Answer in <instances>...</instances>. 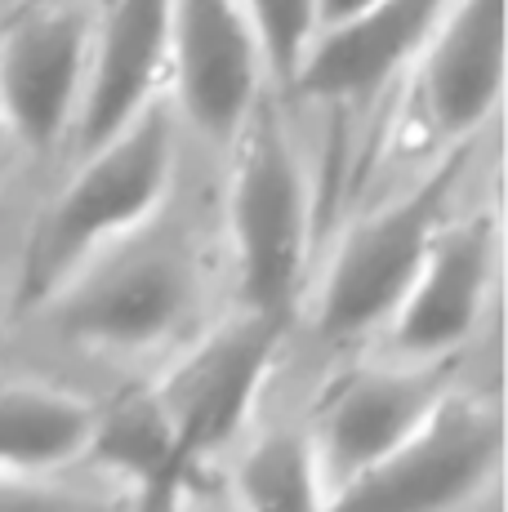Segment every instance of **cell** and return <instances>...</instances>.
Returning a JSON list of instances; mask_svg holds the SVG:
<instances>
[{
	"instance_id": "cell-13",
	"label": "cell",
	"mask_w": 508,
	"mask_h": 512,
	"mask_svg": "<svg viewBox=\"0 0 508 512\" xmlns=\"http://www.w3.org/2000/svg\"><path fill=\"white\" fill-rule=\"evenodd\" d=\"M442 5L446 0H379L348 23L321 27L290 90L326 103H353L375 94L379 85L393 81L397 67L419 54Z\"/></svg>"
},
{
	"instance_id": "cell-19",
	"label": "cell",
	"mask_w": 508,
	"mask_h": 512,
	"mask_svg": "<svg viewBox=\"0 0 508 512\" xmlns=\"http://www.w3.org/2000/svg\"><path fill=\"white\" fill-rule=\"evenodd\" d=\"M9 152H14V143H9L5 125H0V174H5V165H9Z\"/></svg>"
},
{
	"instance_id": "cell-17",
	"label": "cell",
	"mask_w": 508,
	"mask_h": 512,
	"mask_svg": "<svg viewBox=\"0 0 508 512\" xmlns=\"http://www.w3.org/2000/svg\"><path fill=\"white\" fill-rule=\"evenodd\" d=\"M259 45L268 81L290 85L317 36V0H237Z\"/></svg>"
},
{
	"instance_id": "cell-20",
	"label": "cell",
	"mask_w": 508,
	"mask_h": 512,
	"mask_svg": "<svg viewBox=\"0 0 508 512\" xmlns=\"http://www.w3.org/2000/svg\"><path fill=\"white\" fill-rule=\"evenodd\" d=\"M0 312H5V285H0Z\"/></svg>"
},
{
	"instance_id": "cell-14",
	"label": "cell",
	"mask_w": 508,
	"mask_h": 512,
	"mask_svg": "<svg viewBox=\"0 0 508 512\" xmlns=\"http://www.w3.org/2000/svg\"><path fill=\"white\" fill-rule=\"evenodd\" d=\"M94 406L50 383H0V477H50L85 459Z\"/></svg>"
},
{
	"instance_id": "cell-11",
	"label": "cell",
	"mask_w": 508,
	"mask_h": 512,
	"mask_svg": "<svg viewBox=\"0 0 508 512\" xmlns=\"http://www.w3.org/2000/svg\"><path fill=\"white\" fill-rule=\"evenodd\" d=\"M165 58H170V0L94 5L90 58H85L81 107L72 125L76 152L112 139L161 94Z\"/></svg>"
},
{
	"instance_id": "cell-8",
	"label": "cell",
	"mask_w": 508,
	"mask_h": 512,
	"mask_svg": "<svg viewBox=\"0 0 508 512\" xmlns=\"http://www.w3.org/2000/svg\"><path fill=\"white\" fill-rule=\"evenodd\" d=\"M170 103L201 139L228 143L263 94V58L237 0H170Z\"/></svg>"
},
{
	"instance_id": "cell-9",
	"label": "cell",
	"mask_w": 508,
	"mask_h": 512,
	"mask_svg": "<svg viewBox=\"0 0 508 512\" xmlns=\"http://www.w3.org/2000/svg\"><path fill=\"white\" fill-rule=\"evenodd\" d=\"M442 392L446 379L433 361L397 357L388 366H361L344 374L321 397V410L308 428L330 499L384 455H393L397 441L437 406Z\"/></svg>"
},
{
	"instance_id": "cell-15",
	"label": "cell",
	"mask_w": 508,
	"mask_h": 512,
	"mask_svg": "<svg viewBox=\"0 0 508 512\" xmlns=\"http://www.w3.org/2000/svg\"><path fill=\"white\" fill-rule=\"evenodd\" d=\"M232 495L241 508H321L330 504L312 432L295 423L263 428L232 468Z\"/></svg>"
},
{
	"instance_id": "cell-1",
	"label": "cell",
	"mask_w": 508,
	"mask_h": 512,
	"mask_svg": "<svg viewBox=\"0 0 508 512\" xmlns=\"http://www.w3.org/2000/svg\"><path fill=\"white\" fill-rule=\"evenodd\" d=\"M174 147H179V112L165 94H156L112 139L85 147L72 179L58 187V196L36 219L23 259L27 299L36 303L85 254L161 214L174 183V156H179Z\"/></svg>"
},
{
	"instance_id": "cell-7",
	"label": "cell",
	"mask_w": 508,
	"mask_h": 512,
	"mask_svg": "<svg viewBox=\"0 0 508 512\" xmlns=\"http://www.w3.org/2000/svg\"><path fill=\"white\" fill-rule=\"evenodd\" d=\"M281 326H286V317L241 308L219 330L201 334L188 348V357L165 370V379L152 388L156 406L174 432L179 468L237 437L272 370Z\"/></svg>"
},
{
	"instance_id": "cell-4",
	"label": "cell",
	"mask_w": 508,
	"mask_h": 512,
	"mask_svg": "<svg viewBox=\"0 0 508 512\" xmlns=\"http://www.w3.org/2000/svg\"><path fill=\"white\" fill-rule=\"evenodd\" d=\"M504 419L495 401L442 392L415 428L370 472L348 481L339 508H464L500 477Z\"/></svg>"
},
{
	"instance_id": "cell-18",
	"label": "cell",
	"mask_w": 508,
	"mask_h": 512,
	"mask_svg": "<svg viewBox=\"0 0 508 512\" xmlns=\"http://www.w3.org/2000/svg\"><path fill=\"white\" fill-rule=\"evenodd\" d=\"M370 5H379V0H317V32L321 27H335V23H348V18L366 14Z\"/></svg>"
},
{
	"instance_id": "cell-6",
	"label": "cell",
	"mask_w": 508,
	"mask_h": 512,
	"mask_svg": "<svg viewBox=\"0 0 508 512\" xmlns=\"http://www.w3.org/2000/svg\"><path fill=\"white\" fill-rule=\"evenodd\" d=\"M94 9L81 0H36L0 32V125L32 156L72 139L90 58Z\"/></svg>"
},
{
	"instance_id": "cell-16",
	"label": "cell",
	"mask_w": 508,
	"mask_h": 512,
	"mask_svg": "<svg viewBox=\"0 0 508 512\" xmlns=\"http://www.w3.org/2000/svg\"><path fill=\"white\" fill-rule=\"evenodd\" d=\"M85 459H99V464L116 468L121 477L148 481V486L156 477H174V472H179L174 432H170V423H165L161 406H156L152 388L116 401L107 415L94 410V428H90Z\"/></svg>"
},
{
	"instance_id": "cell-2",
	"label": "cell",
	"mask_w": 508,
	"mask_h": 512,
	"mask_svg": "<svg viewBox=\"0 0 508 512\" xmlns=\"http://www.w3.org/2000/svg\"><path fill=\"white\" fill-rule=\"evenodd\" d=\"M197 299L201 277L192 245L148 219L67 268L36 308L58 339L139 352L174 339L192 321Z\"/></svg>"
},
{
	"instance_id": "cell-12",
	"label": "cell",
	"mask_w": 508,
	"mask_h": 512,
	"mask_svg": "<svg viewBox=\"0 0 508 512\" xmlns=\"http://www.w3.org/2000/svg\"><path fill=\"white\" fill-rule=\"evenodd\" d=\"M504 90V0H446L419 45V107L437 139L486 125Z\"/></svg>"
},
{
	"instance_id": "cell-10",
	"label": "cell",
	"mask_w": 508,
	"mask_h": 512,
	"mask_svg": "<svg viewBox=\"0 0 508 512\" xmlns=\"http://www.w3.org/2000/svg\"><path fill=\"white\" fill-rule=\"evenodd\" d=\"M495 272V223L464 219L442 223L419 263L415 281L406 285L402 303L393 308L388 343L397 357L442 361L477 330L482 308L491 299Z\"/></svg>"
},
{
	"instance_id": "cell-3",
	"label": "cell",
	"mask_w": 508,
	"mask_h": 512,
	"mask_svg": "<svg viewBox=\"0 0 508 512\" xmlns=\"http://www.w3.org/2000/svg\"><path fill=\"white\" fill-rule=\"evenodd\" d=\"M228 147V250L241 308L286 317L290 294L304 277L312 232L304 161L281 116H272L263 103H254Z\"/></svg>"
},
{
	"instance_id": "cell-5",
	"label": "cell",
	"mask_w": 508,
	"mask_h": 512,
	"mask_svg": "<svg viewBox=\"0 0 508 512\" xmlns=\"http://www.w3.org/2000/svg\"><path fill=\"white\" fill-rule=\"evenodd\" d=\"M455 165H442L402 201L366 214L335 245V259L317 290V330L326 339H357L379 330L415 281L437 228L446 223Z\"/></svg>"
}]
</instances>
